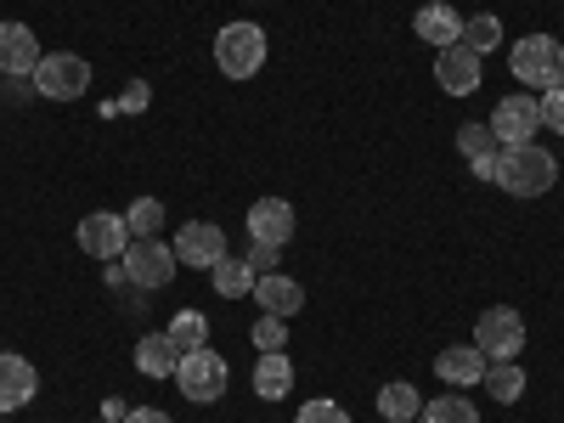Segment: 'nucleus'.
Here are the masks:
<instances>
[{
	"label": "nucleus",
	"mask_w": 564,
	"mask_h": 423,
	"mask_svg": "<svg viewBox=\"0 0 564 423\" xmlns=\"http://www.w3.org/2000/svg\"><path fill=\"white\" fill-rule=\"evenodd\" d=\"M124 226H130V238H153V231L164 226V204L159 198H135L124 209Z\"/></svg>",
	"instance_id": "nucleus-27"
},
{
	"label": "nucleus",
	"mask_w": 564,
	"mask_h": 423,
	"mask_svg": "<svg viewBox=\"0 0 564 423\" xmlns=\"http://www.w3.org/2000/svg\"><path fill=\"white\" fill-rule=\"evenodd\" d=\"M34 390H40L34 361H23V356H12V350H0V412H23V406L34 401Z\"/></svg>",
	"instance_id": "nucleus-13"
},
{
	"label": "nucleus",
	"mask_w": 564,
	"mask_h": 423,
	"mask_svg": "<svg viewBox=\"0 0 564 423\" xmlns=\"http://www.w3.org/2000/svg\"><path fill=\"white\" fill-rule=\"evenodd\" d=\"M289 390H294V361L282 350H260V361H254V395L260 401H282Z\"/></svg>",
	"instance_id": "nucleus-18"
},
{
	"label": "nucleus",
	"mask_w": 564,
	"mask_h": 423,
	"mask_svg": "<svg viewBox=\"0 0 564 423\" xmlns=\"http://www.w3.org/2000/svg\"><path fill=\"white\" fill-rule=\"evenodd\" d=\"M294 423H350V412H345L339 401H327V395H322V401H305Z\"/></svg>",
	"instance_id": "nucleus-29"
},
{
	"label": "nucleus",
	"mask_w": 564,
	"mask_h": 423,
	"mask_svg": "<svg viewBox=\"0 0 564 423\" xmlns=\"http://www.w3.org/2000/svg\"><path fill=\"white\" fill-rule=\"evenodd\" d=\"M486 356H480V345H452V350H441L435 356V372H441V384H452V390H468V384H480L486 379Z\"/></svg>",
	"instance_id": "nucleus-16"
},
{
	"label": "nucleus",
	"mask_w": 564,
	"mask_h": 423,
	"mask_svg": "<svg viewBox=\"0 0 564 423\" xmlns=\"http://www.w3.org/2000/svg\"><path fill=\"white\" fill-rule=\"evenodd\" d=\"M249 238L282 249V243L294 238V204H289V198H260V204L249 209Z\"/></svg>",
	"instance_id": "nucleus-14"
},
{
	"label": "nucleus",
	"mask_w": 564,
	"mask_h": 423,
	"mask_svg": "<svg viewBox=\"0 0 564 423\" xmlns=\"http://www.w3.org/2000/svg\"><path fill=\"white\" fill-rule=\"evenodd\" d=\"M254 350H289V316H260L254 322Z\"/></svg>",
	"instance_id": "nucleus-28"
},
{
	"label": "nucleus",
	"mask_w": 564,
	"mask_h": 423,
	"mask_svg": "<svg viewBox=\"0 0 564 423\" xmlns=\"http://www.w3.org/2000/svg\"><path fill=\"white\" fill-rule=\"evenodd\" d=\"M215 68L226 79H254L265 68V29L260 23H226L215 34Z\"/></svg>",
	"instance_id": "nucleus-3"
},
{
	"label": "nucleus",
	"mask_w": 564,
	"mask_h": 423,
	"mask_svg": "<svg viewBox=\"0 0 564 423\" xmlns=\"http://www.w3.org/2000/svg\"><path fill=\"white\" fill-rule=\"evenodd\" d=\"M463 45H468V52H497V45H502V23L491 18V12H480V18H468L463 23Z\"/></svg>",
	"instance_id": "nucleus-26"
},
{
	"label": "nucleus",
	"mask_w": 564,
	"mask_h": 423,
	"mask_svg": "<svg viewBox=\"0 0 564 423\" xmlns=\"http://www.w3.org/2000/svg\"><path fill=\"white\" fill-rule=\"evenodd\" d=\"M412 34H417L423 45H435V52H446V45H457V40H463V18L446 7V0H430V7H417Z\"/></svg>",
	"instance_id": "nucleus-15"
},
{
	"label": "nucleus",
	"mask_w": 564,
	"mask_h": 423,
	"mask_svg": "<svg viewBox=\"0 0 564 423\" xmlns=\"http://www.w3.org/2000/svg\"><path fill=\"white\" fill-rule=\"evenodd\" d=\"M475 345H480L486 361H513V356L525 350V316L513 311V305H491V311H480V322H475Z\"/></svg>",
	"instance_id": "nucleus-6"
},
{
	"label": "nucleus",
	"mask_w": 564,
	"mask_h": 423,
	"mask_svg": "<svg viewBox=\"0 0 564 423\" xmlns=\"http://www.w3.org/2000/svg\"><path fill=\"white\" fill-rule=\"evenodd\" d=\"M435 79H441L446 97H475L480 79H486V63H480V52H468V45L457 40V45H446V52H435Z\"/></svg>",
	"instance_id": "nucleus-10"
},
{
	"label": "nucleus",
	"mask_w": 564,
	"mask_h": 423,
	"mask_svg": "<svg viewBox=\"0 0 564 423\" xmlns=\"http://www.w3.org/2000/svg\"><path fill=\"white\" fill-rule=\"evenodd\" d=\"M276 254H282V249H271V243H254L243 260L254 265V276H265V271H276Z\"/></svg>",
	"instance_id": "nucleus-31"
},
{
	"label": "nucleus",
	"mask_w": 564,
	"mask_h": 423,
	"mask_svg": "<svg viewBox=\"0 0 564 423\" xmlns=\"http://www.w3.org/2000/svg\"><path fill=\"white\" fill-rule=\"evenodd\" d=\"M417 412H423V401H417V384L395 379V384H384V390H379V417H384V423H412Z\"/></svg>",
	"instance_id": "nucleus-20"
},
{
	"label": "nucleus",
	"mask_w": 564,
	"mask_h": 423,
	"mask_svg": "<svg viewBox=\"0 0 564 423\" xmlns=\"http://www.w3.org/2000/svg\"><path fill=\"white\" fill-rule=\"evenodd\" d=\"M480 384H486V390L508 406V401H520V395H525V372H520V361H491Z\"/></svg>",
	"instance_id": "nucleus-24"
},
{
	"label": "nucleus",
	"mask_w": 564,
	"mask_h": 423,
	"mask_svg": "<svg viewBox=\"0 0 564 423\" xmlns=\"http://www.w3.org/2000/svg\"><path fill=\"white\" fill-rule=\"evenodd\" d=\"M135 367L148 372V379H175V367H181V350L170 334H148L135 345Z\"/></svg>",
	"instance_id": "nucleus-19"
},
{
	"label": "nucleus",
	"mask_w": 564,
	"mask_h": 423,
	"mask_svg": "<svg viewBox=\"0 0 564 423\" xmlns=\"http://www.w3.org/2000/svg\"><path fill=\"white\" fill-rule=\"evenodd\" d=\"M97 423H102V417H97Z\"/></svg>",
	"instance_id": "nucleus-34"
},
{
	"label": "nucleus",
	"mask_w": 564,
	"mask_h": 423,
	"mask_svg": "<svg viewBox=\"0 0 564 423\" xmlns=\"http://www.w3.org/2000/svg\"><path fill=\"white\" fill-rule=\"evenodd\" d=\"M124 423H175V417L159 412V406H135V412H124Z\"/></svg>",
	"instance_id": "nucleus-32"
},
{
	"label": "nucleus",
	"mask_w": 564,
	"mask_h": 423,
	"mask_svg": "<svg viewBox=\"0 0 564 423\" xmlns=\"http://www.w3.org/2000/svg\"><path fill=\"white\" fill-rule=\"evenodd\" d=\"M553 181H558V164H553L547 148H536V141H525V148H502L497 186L508 198H542V193H553Z\"/></svg>",
	"instance_id": "nucleus-1"
},
{
	"label": "nucleus",
	"mask_w": 564,
	"mask_h": 423,
	"mask_svg": "<svg viewBox=\"0 0 564 423\" xmlns=\"http://www.w3.org/2000/svg\"><path fill=\"white\" fill-rule=\"evenodd\" d=\"M164 334L175 339V350H204L209 345V316L204 311H175Z\"/></svg>",
	"instance_id": "nucleus-22"
},
{
	"label": "nucleus",
	"mask_w": 564,
	"mask_h": 423,
	"mask_svg": "<svg viewBox=\"0 0 564 423\" xmlns=\"http://www.w3.org/2000/svg\"><path fill=\"white\" fill-rule=\"evenodd\" d=\"M119 265H124V276H130V289H170L175 282V271H181V260H175V249L170 243H159V238H130V249L119 254Z\"/></svg>",
	"instance_id": "nucleus-4"
},
{
	"label": "nucleus",
	"mask_w": 564,
	"mask_h": 423,
	"mask_svg": "<svg viewBox=\"0 0 564 423\" xmlns=\"http://www.w3.org/2000/svg\"><path fill=\"white\" fill-rule=\"evenodd\" d=\"M417 423H480V412L468 395H435V401H423Z\"/></svg>",
	"instance_id": "nucleus-23"
},
{
	"label": "nucleus",
	"mask_w": 564,
	"mask_h": 423,
	"mask_svg": "<svg viewBox=\"0 0 564 423\" xmlns=\"http://www.w3.org/2000/svg\"><path fill=\"white\" fill-rule=\"evenodd\" d=\"M209 276H215V294H220V300H243V294H254V282H260L249 260H231V254H226Z\"/></svg>",
	"instance_id": "nucleus-21"
},
{
	"label": "nucleus",
	"mask_w": 564,
	"mask_h": 423,
	"mask_svg": "<svg viewBox=\"0 0 564 423\" xmlns=\"http://www.w3.org/2000/svg\"><path fill=\"white\" fill-rule=\"evenodd\" d=\"M124 412H130V406H124L119 395H108V401H102V423H124Z\"/></svg>",
	"instance_id": "nucleus-33"
},
{
	"label": "nucleus",
	"mask_w": 564,
	"mask_h": 423,
	"mask_svg": "<svg viewBox=\"0 0 564 423\" xmlns=\"http://www.w3.org/2000/svg\"><path fill=\"white\" fill-rule=\"evenodd\" d=\"M40 40H34V29L29 23H0V74L7 79H34V68H40Z\"/></svg>",
	"instance_id": "nucleus-12"
},
{
	"label": "nucleus",
	"mask_w": 564,
	"mask_h": 423,
	"mask_svg": "<svg viewBox=\"0 0 564 423\" xmlns=\"http://www.w3.org/2000/svg\"><path fill=\"white\" fill-rule=\"evenodd\" d=\"M175 260L181 265H193V271H215L220 260H226V231L220 226H209V220H186L181 231H175Z\"/></svg>",
	"instance_id": "nucleus-9"
},
{
	"label": "nucleus",
	"mask_w": 564,
	"mask_h": 423,
	"mask_svg": "<svg viewBox=\"0 0 564 423\" xmlns=\"http://www.w3.org/2000/svg\"><path fill=\"white\" fill-rule=\"evenodd\" d=\"M457 153H463L468 164H480V159H497V153H502V141L491 135V124H463V130H457Z\"/></svg>",
	"instance_id": "nucleus-25"
},
{
	"label": "nucleus",
	"mask_w": 564,
	"mask_h": 423,
	"mask_svg": "<svg viewBox=\"0 0 564 423\" xmlns=\"http://www.w3.org/2000/svg\"><path fill=\"white\" fill-rule=\"evenodd\" d=\"M254 300L271 311V316H300L305 311V289L294 276H282V271H265L260 282H254Z\"/></svg>",
	"instance_id": "nucleus-17"
},
{
	"label": "nucleus",
	"mask_w": 564,
	"mask_h": 423,
	"mask_svg": "<svg viewBox=\"0 0 564 423\" xmlns=\"http://www.w3.org/2000/svg\"><path fill=\"white\" fill-rule=\"evenodd\" d=\"M536 108H542V130H558V135H564V85L542 90V97H536Z\"/></svg>",
	"instance_id": "nucleus-30"
},
{
	"label": "nucleus",
	"mask_w": 564,
	"mask_h": 423,
	"mask_svg": "<svg viewBox=\"0 0 564 423\" xmlns=\"http://www.w3.org/2000/svg\"><path fill=\"white\" fill-rule=\"evenodd\" d=\"M508 68H513V79H520L531 97H542V90L564 85V45L553 34H525V40H513Z\"/></svg>",
	"instance_id": "nucleus-2"
},
{
	"label": "nucleus",
	"mask_w": 564,
	"mask_h": 423,
	"mask_svg": "<svg viewBox=\"0 0 564 423\" xmlns=\"http://www.w3.org/2000/svg\"><path fill=\"white\" fill-rule=\"evenodd\" d=\"M175 384H181V395H186V401L209 406V401H220V395H226V361H220L209 345H204V350H181Z\"/></svg>",
	"instance_id": "nucleus-7"
},
{
	"label": "nucleus",
	"mask_w": 564,
	"mask_h": 423,
	"mask_svg": "<svg viewBox=\"0 0 564 423\" xmlns=\"http://www.w3.org/2000/svg\"><path fill=\"white\" fill-rule=\"evenodd\" d=\"M542 130V108L531 90H520V97H502L497 113H491V135L502 141V148H525V141H536Z\"/></svg>",
	"instance_id": "nucleus-8"
},
{
	"label": "nucleus",
	"mask_w": 564,
	"mask_h": 423,
	"mask_svg": "<svg viewBox=\"0 0 564 423\" xmlns=\"http://www.w3.org/2000/svg\"><path fill=\"white\" fill-rule=\"evenodd\" d=\"M85 85H90V63L79 52L40 57V68H34V97H45V102H79Z\"/></svg>",
	"instance_id": "nucleus-5"
},
{
	"label": "nucleus",
	"mask_w": 564,
	"mask_h": 423,
	"mask_svg": "<svg viewBox=\"0 0 564 423\" xmlns=\"http://www.w3.org/2000/svg\"><path fill=\"white\" fill-rule=\"evenodd\" d=\"M79 249H85L90 260H119V254L130 249V226H124V215H113V209L85 215V220H79Z\"/></svg>",
	"instance_id": "nucleus-11"
}]
</instances>
